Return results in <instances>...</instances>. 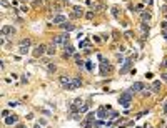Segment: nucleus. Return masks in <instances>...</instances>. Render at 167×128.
Segmentation results:
<instances>
[{"label":"nucleus","mask_w":167,"mask_h":128,"mask_svg":"<svg viewBox=\"0 0 167 128\" xmlns=\"http://www.w3.org/2000/svg\"><path fill=\"white\" fill-rule=\"evenodd\" d=\"M72 82H74V88H75V90L82 87V80H80L79 76H72Z\"/></svg>","instance_id":"obj_14"},{"label":"nucleus","mask_w":167,"mask_h":128,"mask_svg":"<svg viewBox=\"0 0 167 128\" xmlns=\"http://www.w3.org/2000/svg\"><path fill=\"white\" fill-rule=\"evenodd\" d=\"M20 10H22V12H28V7H27V5H22V7H20Z\"/></svg>","instance_id":"obj_31"},{"label":"nucleus","mask_w":167,"mask_h":128,"mask_svg":"<svg viewBox=\"0 0 167 128\" xmlns=\"http://www.w3.org/2000/svg\"><path fill=\"white\" fill-rule=\"evenodd\" d=\"M144 115H147V112H140V113H137V118H142Z\"/></svg>","instance_id":"obj_32"},{"label":"nucleus","mask_w":167,"mask_h":128,"mask_svg":"<svg viewBox=\"0 0 167 128\" xmlns=\"http://www.w3.org/2000/svg\"><path fill=\"white\" fill-rule=\"evenodd\" d=\"M134 10H135V12H140V13H142V12H144V4H137Z\"/></svg>","instance_id":"obj_21"},{"label":"nucleus","mask_w":167,"mask_h":128,"mask_svg":"<svg viewBox=\"0 0 167 128\" xmlns=\"http://www.w3.org/2000/svg\"><path fill=\"white\" fill-rule=\"evenodd\" d=\"M85 121H94V113H87V120Z\"/></svg>","instance_id":"obj_29"},{"label":"nucleus","mask_w":167,"mask_h":128,"mask_svg":"<svg viewBox=\"0 0 167 128\" xmlns=\"http://www.w3.org/2000/svg\"><path fill=\"white\" fill-rule=\"evenodd\" d=\"M140 30H142V37H147L149 35V25L147 23H140Z\"/></svg>","instance_id":"obj_15"},{"label":"nucleus","mask_w":167,"mask_h":128,"mask_svg":"<svg viewBox=\"0 0 167 128\" xmlns=\"http://www.w3.org/2000/svg\"><path fill=\"white\" fill-rule=\"evenodd\" d=\"M99 58L102 60V63H100V75H105L107 72H110V70H112V65L107 63V60H104L102 57H99Z\"/></svg>","instance_id":"obj_4"},{"label":"nucleus","mask_w":167,"mask_h":128,"mask_svg":"<svg viewBox=\"0 0 167 128\" xmlns=\"http://www.w3.org/2000/svg\"><path fill=\"white\" fill-rule=\"evenodd\" d=\"M32 45V40L30 38H24V40H20V47H30Z\"/></svg>","instance_id":"obj_18"},{"label":"nucleus","mask_w":167,"mask_h":128,"mask_svg":"<svg viewBox=\"0 0 167 128\" xmlns=\"http://www.w3.org/2000/svg\"><path fill=\"white\" fill-rule=\"evenodd\" d=\"M59 82L62 83V87H64L65 90H75V88H74V82H72V76H69V75H60Z\"/></svg>","instance_id":"obj_3"},{"label":"nucleus","mask_w":167,"mask_h":128,"mask_svg":"<svg viewBox=\"0 0 167 128\" xmlns=\"http://www.w3.org/2000/svg\"><path fill=\"white\" fill-rule=\"evenodd\" d=\"M8 33H15V28L13 27H8V25H5V27H2V35H8Z\"/></svg>","instance_id":"obj_10"},{"label":"nucleus","mask_w":167,"mask_h":128,"mask_svg":"<svg viewBox=\"0 0 167 128\" xmlns=\"http://www.w3.org/2000/svg\"><path fill=\"white\" fill-rule=\"evenodd\" d=\"M55 45H50V47L47 48V55H54V53H55Z\"/></svg>","instance_id":"obj_20"},{"label":"nucleus","mask_w":167,"mask_h":128,"mask_svg":"<svg viewBox=\"0 0 167 128\" xmlns=\"http://www.w3.org/2000/svg\"><path fill=\"white\" fill-rule=\"evenodd\" d=\"M119 116H120V115H119L117 112H110V118H109V120H110V121H112V120H117Z\"/></svg>","instance_id":"obj_23"},{"label":"nucleus","mask_w":167,"mask_h":128,"mask_svg":"<svg viewBox=\"0 0 167 128\" xmlns=\"http://www.w3.org/2000/svg\"><path fill=\"white\" fill-rule=\"evenodd\" d=\"M45 48H47L45 45H39V47L34 50V57L37 58V57H40V55H44V53H47V50H45Z\"/></svg>","instance_id":"obj_7"},{"label":"nucleus","mask_w":167,"mask_h":128,"mask_svg":"<svg viewBox=\"0 0 167 128\" xmlns=\"http://www.w3.org/2000/svg\"><path fill=\"white\" fill-rule=\"evenodd\" d=\"M19 53H20V55H27V53H28V47H20Z\"/></svg>","instance_id":"obj_22"},{"label":"nucleus","mask_w":167,"mask_h":128,"mask_svg":"<svg viewBox=\"0 0 167 128\" xmlns=\"http://www.w3.org/2000/svg\"><path fill=\"white\" fill-rule=\"evenodd\" d=\"M144 128H152V126H149V125H145V126H144Z\"/></svg>","instance_id":"obj_41"},{"label":"nucleus","mask_w":167,"mask_h":128,"mask_svg":"<svg viewBox=\"0 0 167 128\" xmlns=\"http://www.w3.org/2000/svg\"><path fill=\"white\" fill-rule=\"evenodd\" d=\"M54 23H59V25L65 23V17L64 15H55L54 17Z\"/></svg>","instance_id":"obj_13"},{"label":"nucleus","mask_w":167,"mask_h":128,"mask_svg":"<svg viewBox=\"0 0 167 128\" xmlns=\"http://www.w3.org/2000/svg\"><path fill=\"white\" fill-rule=\"evenodd\" d=\"M162 80H165V82H167V73H164V75H162Z\"/></svg>","instance_id":"obj_36"},{"label":"nucleus","mask_w":167,"mask_h":128,"mask_svg":"<svg viewBox=\"0 0 167 128\" xmlns=\"http://www.w3.org/2000/svg\"><path fill=\"white\" fill-rule=\"evenodd\" d=\"M152 18V15H151V12H142L140 13V20L144 22V23H145V22H149Z\"/></svg>","instance_id":"obj_12"},{"label":"nucleus","mask_w":167,"mask_h":128,"mask_svg":"<svg viewBox=\"0 0 167 128\" xmlns=\"http://www.w3.org/2000/svg\"><path fill=\"white\" fill-rule=\"evenodd\" d=\"M19 121V116L17 115H12V116H7L5 118V125H15Z\"/></svg>","instance_id":"obj_9"},{"label":"nucleus","mask_w":167,"mask_h":128,"mask_svg":"<svg viewBox=\"0 0 167 128\" xmlns=\"http://www.w3.org/2000/svg\"><path fill=\"white\" fill-rule=\"evenodd\" d=\"M92 125H94V121H84V123H82V126H85V128H90Z\"/></svg>","instance_id":"obj_26"},{"label":"nucleus","mask_w":167,"mask_h":128,"mask_svg":"<svg viewBox=\"0 0 167 128\" xmlns=\"http://www.w3.org/2000/svg\"><path fill=\"white\" fill-rule=\"evenodd\" d=\"M164 37H165V40H167V30H164Z\"/></svg>","instance_id":"obj_38"},{"label":"nucleus","mask_w":167,"mask_h":128,"mask_svg":"<svg viewBox=\"0 0 167 128\" xmlns=\"http://www.w3.org/2000/svg\"><path fill=\"white\" fill-rule=\"evenodd\" d=\"M162 67H167V60H164V63H162Z\"/></svg>","instance_id":"obj_39"},{"label":"nucleus","mask_w":167,"mask_h":128,"mask_svg":"<svg viewBox=\"0 0 167 128\" xmlns=\"http://www.w3.org/2000/svg\"><path fill=\"white\" fill-rule=\"evenodd\" d=\"M85 17H87L89 20H92V18H94V12H87V13H85Z\"/></svg>","instance_id":"obj_30"},{"label":"nucleus","mask_w":167,"mask_h":128,"mask_svg":"<svg viewBox=\"0 0 167 128\" xmlns=\"http://www.w3.org/2000/svg\"><path fill=\"white\" fill-rule=\"evenodd\" d=\"M142 90H144V83H142V82H135V83L130 87L132 93H139V92H142Z\"/></svg>","instance_id":"obj_6"},{"label":"nucleus","mask_w":167,"mask_h":128,"mask_svg":"<svg viewBox=\"0 0 167 128\" xmlns=\"http://www.w3.org/2000/svg\"><path fill=\"white\" fill-rule=\"evenodd\" d=\"M69 42V33H62V35H55L54 37V42L52 45H55L57 48H65Z\"/></svg>","instance_id":"obj_1"},{"label":"nucleus","mask_w":167,"mask_h":128,"mask_svg":"<svg viewBox=\"0 0 167 128\" xmlns=\"http://www.w3.org/2000/svg\"><path fill=\"white\" fill-rule=\"evenodd\" d=\"M39 4H42V0H34V5H39Z\"/></svg>","instance_id":"obj_34"},{"label":"nucleus","mask_w":167,"mask_h":128,"mask_svg":"<svg viewBox=\"0 0 167 128\" xmlns=\"http://www.w3.org/2000/svg\"><path fill=\"white\" fill-rule=\"evenodd\" d=\"M17 128H27L25 125H17Z\"/></svg>","instance_id":"obj_37"},{"label":"nucleus","mask_w":167,"mask_h":128,"mask_svg":"<svg viewBox=\"0 0 167 128\" xmlns=\"http://www.w3.org/2000/svg\"><path fill=\"white\" fill-rule=\"evenodd\" d=\"M85 67H87V70H89V72H92V70H94V65H92L90 62H87V63H85Z\"/></svg>","instance_id":"obj_27"},{"label":"nucleus","mask_w":167,"mask_h":128,"mask_svg":"<svg viewBox=\"0 0 167 128\" xmlns=\"http://www.w3.org/2000/svg\"><path fill=\"white\" fill-rule=\"evenodd\" d=\"M47 68H48V72H50V73H54V72L57 70V67H55L54 63H48V65H47Z\"/></svg>","instance_id":"obj_24"},{"label":"nucleus","mask_w":167,"mask_h":128,"mask_svg":"<svg viewBox=\"0 0 167 128\" xmlns=\"http://www.w3.org/2000/svg\"><path fill=\"white\" fill-rule=\"evenodd\" d=\"M2 116H4V118H7V116H8V110H4V112H2Z\"/></svg>","instance_id":"obj_33"},{"label":"nucleus","mask_w":167,"mask_h":128,"mask_svg":"<svg viewBox=\"0 0 167 128\" xmlns=\"http://www.w3.org/2000/svg\"><path fill=\"white\" fill-rule=\"evenodd\" d=\"M87 110H89V103H84L82 107L79 108V113H80V115H82V113H85V112H87Z\"/></svg>","instance_id":"obj_19"},{"label":"nucleus","mask_w":167,"mask_h":128,"mask_svg":"<svg viewBox=\"0 0 167 128\" xmlns=\"http://www.w3.org/2000/svg\"><path fill=\"white\" fill-rule=\"evenodd\" d=\"M60 27H62V30H67V32H70V30H74V23H62L60 25Z\"/></svg>","instance_id":"obj_17"},{"label":"nucleus","mask_w":167,"mask_h":128,"mask_svg":"<svg viewBox=\"0 0 167 128\" xmlns=\"http://www.w3.org/2000/svg\"><path fill=\"white\" fill-rule=\"evenodd\" d=\"M107 110H110V107H100L99 110H97V116L99 118H102V120H107L110 115H107Z\"/></svg>","instance_id":"obj_5"},{"label":"nucleus","mask_w":167,"mask_h":128,"mask_svg":"<svg viewBox=\"0 0 167 128\" xmlns=\"http://www.w3.org/2000/svg\"><path fill=\"white\" fill-rule=\"evenodd\" d=\"M34 128H42V126H40V123H37V125H35V126H34Z\"/></svg>","instance_id":"obj_40"},{"label":"nucleus","mask_w":167,"mask_h":128,"mask_svg":"<svg viewBox=\"0 0 167 128\" xmlns=\"http://www.w3.org/2000/svg\"><path fill=\"white\" fill-rule=\"evenodd\" d=\"M85 47H89V40H84V42H80V48H85Z\"/></svg>","instance_id":"obj_28"},{"label":"nucleus","mask_w":167,"mask_h":128,"mask_svg":"<svg viewBox=\"0 0 167 128\" xmlns=\"http://www.w3.org/2000/svg\"><path fill=\"white\" fill-rule=\"evenodd\" d=\"M82 15H84V8L79 7V5L74 7V13H72V17H74V18H79V17H82Z\"/></svg>","instance_id":"obj_8"},{"label":"nucleus","mask_w":167,"mask_h":128,"mask_svg":"<svg viewBox=\"0 0 167 128\" xmlns=\"http://www.w3.org/2000/svg\"><path fill=\"white\" fill-rule=\"evenodd\" d=\"M164 113L167 115V101H165V105H164Z\"/></svg>","instance_id":"obj_35"},{"label":"nucleus","mask_w":167,"mask_h":128,"mask_svg":"<svg viewBox=\"0 0 167 128\" xmlns=\"http://www.w3.org/2000/svg\"><path fill=\"white\" fill-rule=\"evenodd\" d=\"M112 15L115 17V18L119 17V8H117V7H112Z\"/></svg>","instance_id":"obj_25"},{"label":"nucleus","mask_w":167,"mask_h":128,"mask_svg":"<svg viewBox=\"0 0 167 128\" xmlns=\"http://www.w3.org/2000/svg\"><path fill=\"white\" fill-rule=\"evenodd\" d=\"M130 63H132L130 60H125V62H124V67L120 68V73H125V72H127L129 68H130Z\"/></svg>","instance_id":"obj_16"},{"label":"nucleus","mask_w":167,"mask_h":128,"mask_svg":"<svg viewBox=\"0 0 167 128\" xmlns=\"http://www.w3.org/2000/svg\"><path fill=\"white\" fill-rule=\"evenodd\" d=\"M151 88H152V92H154V93H159V92H160V88H162V85H160V82H159V80H155L154 83H152V87H151Z\"/></svg>","instance_id":"obj_11"},{"label":"nucleus","mask_w":167,"mask_h":128,"mask_svg":"<svg viewBox=\"0 0 167 128\" xmlns=\"http://www.w3.org/2000/svg\"><path fill=\"white\" fill-rule=\"evenodd\" d=\"M130 101H132V92L130 90H127V92H122L119 96V103L122 105V107L129 108L130 107Z\"/></svg>","instance_id":"obj_2"}]
</instances>
